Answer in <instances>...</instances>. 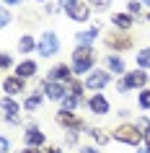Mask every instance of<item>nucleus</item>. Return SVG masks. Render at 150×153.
<instances>
[{
    "label": "nucleus",
    "mask_w": 150,
    "mask_h": 153,
    "mask_svg": "<svg viewBox=\"0 0 150 153\" xmlns=\"http://www.w3.org/2000/svg\"><path fill=\"white\" fill-rule=\"evenodd\" d=\"M34 47H36V42H34L31 36H21V42H18V49H21V52H31Z\"/></svg>",
    "instance_id": "obj_17"
},
{
    "label": "nucleus",
    "mask_w": 150,
    "mask_h": 153,
    "mask_svg": "<svg viewBox=\"0 0 150 153\" xmlns=\"http://www.w3.org/2000/svg\"><path fill=\"white\" fill-rule=\"evenodd\" d=\"M36 49H39V55H41V57H52V55H57V52H60V36H57V34H52V31L41 34V36H39V44H36Z\"/></svg>",
    "instance_id": "obj_2"
},
{
    "label": "nucleus",
    "mask_w": 150,
    "mask_h": 153,
    "mask_svg": "<svg viewBox=\"0 0 150 153\" xmlns=\"http://www.w3.org/2000/svg\"><path fill=\"white\" fill-rule=\"evenodd\" d=\"M109 81H111V78H109V75H106L103 70H96L93 75H91V78L86 81V86H88V88H93V91H98V88H103V86H106Z\"/></svg>",
    "instance_id": "obj_6"
},
{
    "label": "nucleus",
    "mask_w": 150,
    "mask_h": 153,
    "mask_svg": "<svg viewBox=\"0 0 150 153\" xmlns=\"http://www.w3.org/2000/svg\"><path fill=\"white\" fill-rule=\"evenodd\" d=\"M96 5H103V8H106V5H109V0H93Z\"/></svg>",
    "instance_id": "obj_27"
},
{
    "label": "nucleus",
    "mask_w": 150,
    "mask_h": 153,
    "mask_svg": "<svg viewBox=\"0 0 150 153\" xmlns=\"http://www.w3.org/2000/svg\"><path fill=\"white\" fill-rule=\"evenodd\" d=\"M117 140L119 143H127V145H140L142 135H140V130L132 127V125H122V127L117 130Z\"/></svg>",
    "instance_id": "obj_4"
},
{
    "label": "nucleus",
    "mask_w": 150,
    "mask_h": 153,
    "mask_svg": "<svg viewBox=\"0 0 150 153\" xmlns=\"http://www.w3.org/2000/svg\"><path fill=\"white\" fill-rule=\"evenodd\" d=\"M5 3H21V0H5Z\"/></svg>",
    "instance_id": "obj_33"
},
{
    "label": "nucleus",
    "mask_w": 150,
    "mask_h": 153,
    "mask_svg": "<svg viewBox=\"0 0 150 153\" xmlns=\"http://www.w3.org/2000/svg\"><path fill=\"white\" fill-rule=\"evenodd\" d=\"M44 94H47L49 99H57V101H65V96H67V91H65V86L60 81H49L47 86H44Z\"/></svg>",
    "instance_id": "obj_5"
},
{
    "label": "nucleus",
    "mask_w": 150,
    "mask_h": 153,
    "mask_svg": "<svg viewBox=\"0 0 150 153\" xmlns=\"http://www.w3.org/2000/svg\"><path fill=\"white\" fill-rule=\"evenodd\" d=\"M78 104H80V96H75V94H67V96H65V109H67V112L75 109Z\"/></svg>",
    "instance_id": "obj_19"
},
{
    "label": "nucleus",
    "mask_w": 150,
    "mask_h": 153,
    "mask_svg": "<svg viewBox=\"0 0 150 153\" xmlns=\"http://www.w3.org/2000/svg\"><path fill=\"white\" fill-rule=\"evenodd\" d=\"M60 5L67 10V16L72 21H86L91 13H88V5L86 3H78V0H60Z\"/></svg>",
    "instance_id": "obj_3"
},
{
    "label": "nucleus",
    "mask_w": 150,
    "mask_h": 153,
    "mask_svg": "<svg viewBox=\"0 0 150 153\" xmlns=\"http://www.w3.org/2000/svg\"><path fill=\"white\" fill-rule=\"evenodd\" d=\"M140 3H142V5H150V0H140Z\"/></svg>",
    "instance_id": "obj_32"
},
{
    "label": "nucleus",
    "mask_w": 150,
    "mask_h": 153,
    "mask_svg": "<svg viewBox=\"0 0 150 153\" xmlns=\"http://www.w3.org/2000/svg\"><path fill=\"white\" fill-rule=\"evenodd\" d=\"M137 65L140 68H150V49H142L140 55H137Z\"/></svg>",
    "instance_id": "obj_20"
},
{
    "label": "nucleus",
    "mask_w": 150,
    "mask_h": 153,
    "mask_svg": "<svg viewBox=\"0 0 150 153\" xmlns=\"http://www.w3.org/2000/svg\"><path fill=\"white\" fill-rule=\"evenodd\" d=\"M24 153H39V151H34V148H26V151Z\"/></svg>",
    "instance_id": "obj_30"
},
{
    "label": "nucleus",
    "mask_w": 150,
    "mask_h": 153,
    "mask_svg": "<svg viewBox=\"0 0 150 153\" xmlns=\"http://www.w3.org/2000/svg\"><path fill=\"white\" fill-rule=\"evenodd\" d=\"M52 81H67L70 78V68L67 65H57V68H52Z\"/></svg>",
    "instance_id": "obj_14"
},
{
    "label": "nucleus",
    "mask_w": 150,
    "mask_h": 153,
    "mask_svg": "<svg viewBox=\"0 0 150 153\" xmlns=\"http://www.w3.org/2000/svg\"><path fill=\"white\" fill-rule=\"evenodd\" d=\"M137 153H150V148H142V151H137Z\"/></svg>",
    "instance_id": "obj_31"
},
{
    "label": "nucleus",
    "mask_w": 150,
    "mask_h": 153,
    "mask_svg": "<svg viewBox=\"0 0 150 153\" xmlns=\"http://www.w3.org/2000/svg\"><path fill=\"white\" fill-rule=\"evenodd\" d=\"M8 148H10V140H8V137H3V140H0V151L8 153Z\"/></svg>",
    "instance_id": "obj_24"
},
{
    "label": "nucleus",
    "mask_w": 150,
    "mask_h": 153,
    "mask_svg": "<svg viewBox=\"0 0 150 153\" xmlns=\"http://www.w3.org/2000/svg\"><path fill=\"white\" fill-rule=\"evenodd\" d=\"M114 24L122 26V29H127V26L132 24V21H129V16H114Z\"/></svg>",
    "instance_id": "obj_21"
},
{
    "label": "nucleus",
    "mask_w": 150,
    "mask_h": 153,
    "mask_svg": "<svg viewBox=\"0 0 150 153\" xmlns=\"http://www.w3.org/2000/svg\"><path fill=\"white\" fill-rule=\"evenodd\" d=\"M93 137H96V140H98V143H106V140H109V137H106V135H103V132H98V130H93Z\"/></svg>",
    "instance_id": "obj_23"
},
{
    "label": "nucleus",
    "mask_w": 150,
    "mask_h": 153,
    "mask_svg": "<svg viewBox=\"0 0 150 153\" xmlns=\"http://www.w3.org/2000/svg\"><path fill=\"white\" fill-rule=\"evenodd\" d=\"M3 88H5L8 96H10V94H18V91H24V78H18V75H16V78H8V81L3 83Z\"/></svg>",
    "instance_id": "obj_12"
},
{
    "label": "nucleus",
    "mask_w": 150,
    "mask_h": 153,
    "mask_svg": "<svg viewBox=\"0 0 150 153\" xmlns=\"http://www.w3.org/2000/svg\"><path fill=\"white\" fill-rule=\"evenodd\" d=\"M34 73H36V62H34V60H24V62L16 68V75H18V78H31Z\"/></svg>",
    "instance_id": "obj_8"
},
{
    "label": "nucleus",
    "mask_w": 150,
    "mask_h": 153,
    "mask_svg": "<svg viewBox=\"0 0 150 153\" xmlns=\"http://www.w3.org/2000/svg\"><path fill=\"white\" fill-rule=\"evenodd\" d=\"M39 104H41V94H39V91H36L34 96H29V99H26V109H29V112H34V109H36Z\"/></svg>",
    "instance_id": "obj_18"
},
{
    "label": "nucleus",
    "mask_w": 150,
    "mask_h": 153,
    "mask_svg": "<svg viewBox=\"0 0 150 153\" xmlns=\"http://www.w3.org/2000/svg\"><path fill=\"white\" fill-rule=\"evenodd\" d=\"M57 122H60V125H65V127H80V120H78L72 112H67V109L57 114Z\"/></svg>",
    "instance_id": "obj_10"
},
{
    "label": "nucleus",
    "mask_w": 150,
    "mask_h": 153,
    "mask_svg": "<svg viewBox=\"0 0 150 153\" xmlns=\"http://www.w3.org/2000/svg\"><path fill=\"white\" fill-rule=\"evenodd\" d=\"M140 5H142V3H137V0H132V3H129V13H140Z\"/></svg>",
    "instance_id": "obj_25"
},
{
    "label": "nucleus",
    "mask_w": 150,
    "mask_h": 153,
    "mask_svg": "<svg viewBox=\"0 0 150 153\" xmlns=\"http://www.w3.org/2000/svg\"><path fill=\"white\" fill-rule=\"evenodd\" d=\"M26 143L31 145V148H34V145H41V143H44V132L36 130V127H31L29 132H26Z\"/></svg>",
    "instance_id": "obj_13"
},
{
    "label": "nucleus",
    "mask_w": 150,
    "mask_h": 153,
    "mask_svg": "<svg viewBox=\"0 0 150 153\" xmlns=\"http://www.w3.org/2000/svg\"><path fill=\"white\" fill-rule=\"evenodd\" d=\"M145 143H148V148H150V130H148V135H145Z\"/></svg>",
    "instance_id": "obj_29"
},
{
    "label": "nucleus",
    "mask_w": 150,
    "mask_h": 153,
    "mask_svg": "<svg viewBox=\"0 0 150 153\" xmlns=\"http://www.w3.org/2000/svg\"><path fill=\"white\" fill-rule=\"evenodd\" d=\"M140 106L142 109H150V91H142L140 94Z\"/></svg>",
    "instance_id": "obj_22"
},
{
    "label": "nucleus",
    "mask_w": 150,
    "mask_h": 153,
    "mask_svg": "<svg viewBox=\"0 0 150 153\" xmlns=\"http://www.w3.org/2000/svg\"><path fill=\"white\" fill-rule=\"evenodd\" d=\"M91 65H93V49L91 47H78L75 55H72V70L86 73V70H91Z\"/></svg>",
    "instance_id": "obj_1"
},
{
    "label": "nucleus",
    "mask_w": 150,
    "mask_h": 153,
    "mask_svg": "<svg viewBox=\"0 0 150 153\" xmlns=\"http://www.w3.org/2000/svg\"><path fill=\"white\" fill-rule=\"evenodd\" d=\"M109 68H111L114 73H124V60L117 57V55H111V57H109Z\"/></svg>",
    "instance_id": "obj_16"
},
{
    "label": "nucleus",
    "mask_w": 150,
    "mask_h": 153,
    "mask_svg": "<svg viewBox=\"0 0 150 153\" xmlns=\"http://www.w3.org/2000/svg\"><path fill=\"white\" fill-rule=\"evenodd\" d=\"M96 34H98V31H96V29H91V31H83V34H78L75 39H78V44H80V47H86V44H91V42L96 39Z\"/></svg>",
    "instance_id": "obj_15"
},
{
    "label": "nucleus",
    "mask_w": 150,
    "mask_h": 153,
    "mask_svg": "<svg viewBox=\"0 0 150 153\" xmlns=\"http://www.w3.org/2000/svg\"><path fill=\"white\" fill-rule=\"evenodd\" d=\"M78 153H96V151H93V148H80Z\"/></svg>",
    "instance_id": "obj_28"
},
{
    "label": "nucleus",
    "mask_w": 150,
    "mask_h": 153,
    "mask_svg": "<svg viewBox=\"0 0 150 153\" xmlns=\"http://www.w3.org/2000/svg\"><path fill=\"white\" fill-rule=\"evenodd\" d=\"M70 88L75 91V94H80V91H83V86H80V83H70Z\"/></svg>",
    "instance_id": "obj_26"
},
{
    "label": "nucleus",
    "mask_w": 150,
    "mask_h": 153,
    "mask_svg": "<svg viewBox=\"0 0 150 153\" xmlns=\"http://www.w3.org/2000/svg\"><path fill=\"white\" fill-rule=\"evenodd\" d=\"M124 83H127V88H140V86H145L148 83V75L142 70H134V73H129L124 78Z\"/></svg>",
    "instance_id": "obj_7"
},
{
    "label": "nucleus",
    "mask_w": 150,
    "mask_h": 153,
    "mask_svg": "<svg viewBox=\"0 0 150 153\" xmlns=\"http://www.w3.org/2000/svg\"><path fill=\"white\" fill-rule=\"evenodd\" d=\"M88 106H91V112H93V114H106V112H109V101H106L101 94L91 99V104H88Z\"/></svg>",
    "instance_id": "obj_9"
},
{
    "label": "nucleus",
    "mask_w": 150,
    "mask_h": 153,
    "mask_svg": "<svg viewBox=\"0 0 150 153\" xmlns=\"http://www.w3.org/2000/svg\"><path fill=\"white\" fill-rule=\"evenodd\" d=\"M3 114H5V117H8L10 122H16V114H18V104H16V101H13L10 96H5V99H3Z\"/></svg>",
    "instance_id": "obj_11"
}]
</instances>
